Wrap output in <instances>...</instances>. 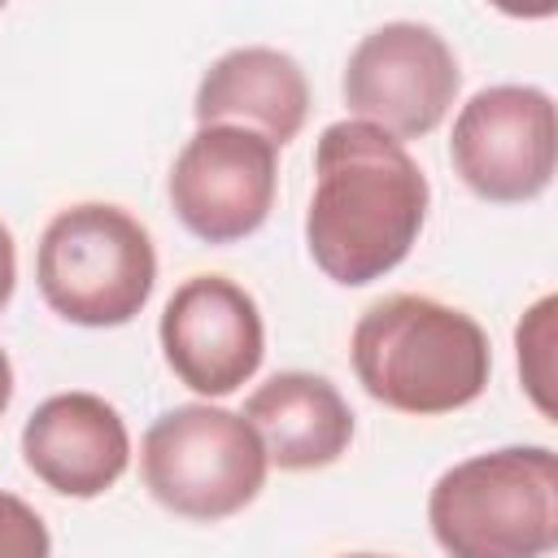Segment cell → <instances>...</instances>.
<instances>
[{
    "mask_svg": "<svg viewBox=\"0 0 558 558\" xmlns=\"http://www.w3.org/2000/svg\"><path fill=\"white\" fill-rule=\"evenodd\" d=\"M0 558H52V536L39 510L4 488H0Z\"/></svg>",
    "mask_w": 558,
    "mask_h": 558,
    "instance_id": "obj_14",
    "label": "cell"
},
{
    "mask_svg": "<svg viewBox=\"0 0 558 558\" xmlns=\"http://www.w3.org/2000/svg\"><path fill=\"white\" fill-rule=\"evenodd\" d=\"M427 523L449 558H549L558 545V458L549 445H501L440 471Z\"/></svg>",
    "mask_w": 558,
    "mask_h": 558,
    "instance_id": "obj_3",
    "label": "cell"
},
{
    "mask_svg": "<svg viewBox=\"0 0 558 558\" xmlns=\"http://www.w3.org/2000/svg\"><path fill=\"white\" fill-rule=\"evenodd\" d=\"M279 148L244 126H196L179 148L166 196L174 218L205 244L253 235L275 205Z\"/></svg>",
    "mask_w": 558,
    "mask_h": 558,
    "instance_id": "obj_8",
    "label": "cell"
},
{
    "mask_svg": "<svg viewBox=\"0 0 558 558\" xmlns=\"http://www.w3.org/2000/svg\"><path fill=\"white\" fill-rule=\"evenodd\" d=\"M554 314H558V296H541L514 327L519 379L545 418H554Z\"/></svg>",
    "mask_w": 558,
    "mask_h": 558,
    "instance_id": "obj_13",
    "label": "cell"
},
{
    "mask_svg": "<svg viewBox=\"0 0 558 558\" xmlns=\"http://www.w3.org/2000/svg\"><path fill=\"white\" fill-rule=\"evenodd\" d=\"M13 288H17V244H13V231L0 222V314L13 301Z\"/></svg>",
    "mask_w": 558,
    "mask_h": 558,
    "instance_id": "obj_15",
    "label": "cell"
},
{
    "mask_svg": "<svg viewBox=\"0 0 558 558\" xmlns=\"http://www.w3.org/2000/svg\"><path fill=\"white\" fill-rule=\"evenodd\" d=\"M340 558H392V554H340Z\"/></svg>",
    "mask_w": 558,
    "mask_h": 558,
    "instance_id": "obj_17",
    "label": "cell"
},
{
    "mask_svg": "<svg viewBox=\"0 0 558 558\" xmlns=\"http://www.w3.org/2000/svg\"><path fill=\"white\" fill-rule=\"evenodd\" d=\"M449 161L480 201H536L554 183L558 166L554 96L532 83L480 87L453 118Z\"/></svg>",
    "mask_w": 558,
    "mask_h": 558,
    "instance_id": "obj_6",
    "label": "cell"
},
{
    "mask_svg": "<svg viewBox=\"0 0 558 558\" xmlns=\"http://www.w3.org/2000/svg\"><path fill=\"white\" fill-rule=\"evenodd\" d=\"M462 87V70L445 35L427 22H384L357 39L344 61V105L357 122L392 140H418L445 122Z\"/></svg>",
    "mask_w": 558,
    "mask_h": 558,
    "instance_id": "obj_7",
    "label": "cell"
},
{
    "mask_svg": "<svg viewBox=\"0 0 558 558\" xmlns=\"http://www.w3.org/2000/svg\"><path fill=\"white\" fill-rule=\"evenodd\" d=\"M22 458L52 493L92 501L126 475L131 432L105 397L57 392L31 410L22 427Z\"/></svg>",
    "mask_w": 558,
    "mask_h": 558,
    "instance_id": "obj_10",
    "label": "cell"
},
{
    "mask_svg": "<svg viewBox=\"0 0 558 558\" xmlns=\"http://www.w3.org/2000/svg\"><path fill=\"white\" fill-rule=\"evenodd\" d=\"M9 401H13V362H9V353L0 349V414L9 410Z\"/></svg>",
    "mask_w": 558,
    "mask_h": 558,
    "instance_id": "obj_16",
    "label": "cell"
},
{
    "mask_svg": "<svg viewBox=\"0 0 558 558\" xmlns=\"http://www.w3.org/2000/svg\"><path fill=\"white\" fill-rule=\"evenodd\" d=\"M353 375L388 410L453 414L488 388V331L458 305L418 292H392L362 310L349 340Z\"/></svg>",
    "mask_w": 558,
    "mask_h": 558,
    "instance_id": "obj_2",
    "label": "cell"
},
{
    "mask_svg": "<svg viewBox=\"0 0 558 558\" xmlns=\"http://www.w3.org/2000/svg\"><path fill=\"white\" fill-rule=\"evenodd\" d=\"M427 205V174L401 140L357 118L323 126L305 248L331 283L366 288L397 270L423 235Z\"/></svg>",
    "mask_w": 558,
    "mask_h": 558,
    "instance_id": "obj_1",
    "label": "cell"
},
{
    "mask_svg": "<svg viewBox=\"0 0 558 558\" xmlns=\"http://www.w3.org/2000/svg\"><path fill=\"white\" fill-rule=\"evenodd\" d=\"M196 126H244L283 148L310 118V78L292 52L244 44L222 52L196 83Z\"/></svg>",
    "mask_w": 558,
    "mask_h": 558,
    "instance_id": "obj_11",
    "label": "cell"
},
{
    "mask_svg": "<svg viewBox=\"0 0 558 558\" xmlns=\"http://www.w3.org/2000/svg\"><path fill=\"white\" fill-rule=\"evenodd\" d=\"M270 458L244 414L192 401L161 410L140 445V475L157 506L179 519L218 523L266 488Z\"/></svg>",
    "mask_w": 558,
    "mask_h": 558,
    "instance_id": "obj_5",
    "label": "cell"
},
{
    "mask_svg": "<svg viewBox=\"0 0 558 558\" xmlns=\"http://www.w3.org/2000/svg\"><path fill=\"white\" fill-rule=\"evenodd\" d=\"M157 336L174 379L201 397H231L266 357L262 310L227 275L183 279L161 310Z\"/></svg>",
    "mask_w": 558,
    "mask_h": 558,
    "instance_id": "obj_9",
    "label": "cell"
},
{
    "mask_svg": "<svg viewBox=\"0 0 558 558\" xmlns=\"http://www.w3.org/2000/svg\"><path fill=\"white\" fill-rule=\"evenodd\" d=\"M35 283L48 310L74 327H122L157 288L148 227L109 201H78L52 214L35 248Z\"/></svg>",
    "mask_w": 558,
    "mask_h": 558,
    "instance_id": "obj_4",
    "label": "cell"
},
{
    "mask_svg": "<svg viewBox=\"0 0 558 558\" xmlns=\"http://www.w3.org/2000/svg\"><path fill=\"white\" fill-rule=\"evenodd\" d=\"M257 432L270 466L279 471H323L340 462L353 445V410L327 375L279 371L257 384L240 410Z\"/></svg>",
    "mask_w": 558,
    "mask_h": 558,
    "instance_id": "obj_12",
    "label": "cell"
}]
</instances>
